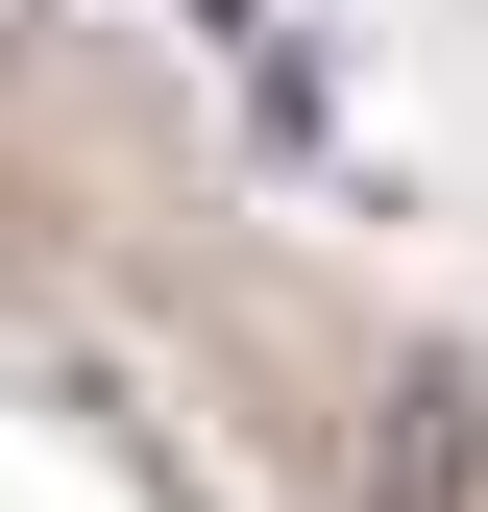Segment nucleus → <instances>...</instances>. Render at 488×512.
Listing matches in <instances>:
<instances>
[{"mask_svg":"<svg viewBox=\"0 0 488 512\" xmlns=\"http://www.w3.org/2000/svg\"><path fill=\"white\" fill-rule=\"evenodd\" d=\"M464 464H488V391H464V366H391V439H366V488H391V512H464Z\"/></svg>","mask_w":488,"mask_h":512,"instance_id":"1","label":"nucleus"},{"mask_svg":"<svg viewBox=\"0 0 488 512\" xmlns=\"http://www.w3.org/2000/svg\"><path fill=\"white\" fill-rule=\"evenodd\" d=\"M0 49H25V0H0Z\"/></svg>","mask_w":488,"mask_h":512,"instance_id":"2","label":"nucleus"}]
</instances>
